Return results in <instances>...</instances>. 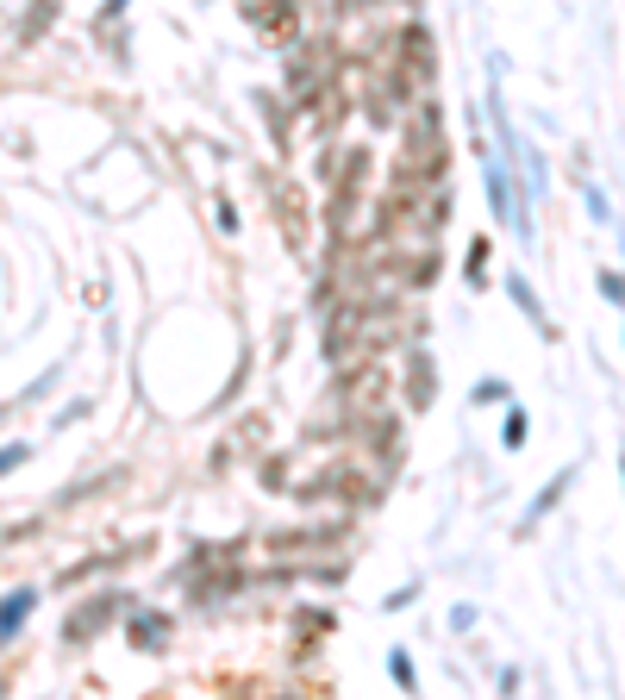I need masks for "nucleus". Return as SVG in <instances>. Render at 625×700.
Listing matches in <instances>:
<instances>
[{
    "mask_svg": "<svg viewBox=\"0 0 625 700\" xmlns=\"http://www.w3.org/2000/svg\"><path fill=\"white\" fill-rule=\"evenodd\" d=\"M25 613H32V588H20L13 601L0 606V638H13V632H20V620H25Z\"/></svg>",
    "mask_w": 625,
    "mask_h": 700,
    "instance_id": "obj_1",
    "label": "nucleus"
},
{
    "mask_svg": "<svg viewBox=\"0 0 625 700\" xmlns=\"http://www.w3.org/2000/svg\"><path fill=\"white\" fill-rule=\"evenodd\" d=\"M601 288H606V300H619V307H625V282H619V275H601Z\"/></svg>",
    "mask_w": 625,
    "mask_h": 700,
    "instance_id": "obj_2",
    "label": "nucleus"
}]
</instances>
